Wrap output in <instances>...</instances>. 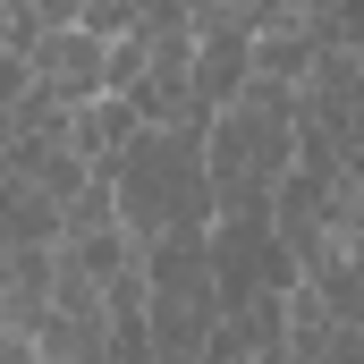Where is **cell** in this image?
Instances as JSON below:
<instances>
[{
    "label": "cell",
    "instance_id": "1",
    "mask_svg": "<svg viewBox=\"0 0 364 364\" xmlns=\"http://www.w3.org/2000/svg\"><path fill=\"white\" fill-rule=\"evenodd\" d=\"M296 170V85L246 77L229 110L203 119V178L212 212H272L279 178Z\"/></svg>",
    "mask_w": 364,
    "mask_h": 364
},
{
    "label": "cell",
    "instance_id": "2",
    "mask_svg": "<svg viewBox=\"0 0 364 364\" xmlns=\"http://www.w3.org/2000/svg\"><path fill=\"white\" fill-rule=\"evenodd\" d=\"M110 195H119V229L170 237V229H212V178H203V127H144L119 161H110Z\"/></svg>",
    "mask_w": 364,
    "mask_h": 364
},
{
    "label": "cell",
    "instance_id": "3",
    "mask_svg": "<svg viewBox=\"0 0 364 364\" xmlns=\"http://www.w3.org/2000/svg\"><path fill=\"white\" fill-rule=\"evenodd\" d=\"M296 279L305 272L288 263L272 212H212V296H220V314H237L255 296H288Z\"/></svg>",
    "mask_w": 364,
    "mask_h": 364
},
{
    "label": "cell",
    "instance_id": "4",
    "mask_svg": "<svg viewBox=\"0 0 364 364\" xmlns=\"http://www.w3.org/2000/svg\"><path fill=\"white\" fill-rule=\"evenodd\" d=\"M26 68L60 93L68 110H85V102H102V93H110V43H102V34H85V26H51V34L34 43V60H26Z\"/></svg>",
    "mask_w": 364,
    "mask_h": 364
},
{
    "label": "cell",
    "instance_id": "5",
    "mask_svg": "<svg viewBox=\"0 0 364 364\" xmlns=\"http://www.w3.org/2000/svg\"><path fill=\"white\" fill-rule=\"evenodd\" d=\"M136 136H144V119H136L127 93H102V102H85V110L68 119V144H77V161H85L93 178H110V161H119Z\"/></svg>",
    "mask_w": 364,
    "mask_h": 364
},
{
    "label": "cell",
    "instance_id": "6",
    "mask_svg": "<svg viewBox=\"0 0 364 364\" xmlns=\"http://www.w3.org/2000/svg\"><path fill=\"white\" fill-rule=\"evenodd\" d=\"M0 246H60V203L17 170H0Z\"/></svg>",
    "mask_w": 364,
    "mask_h": 364
},
{
    "label": "cell",
    "instance_id": "7",
    "mask_svg": "<svg viewBox=\"0 0 364 364\" xmlns=\"http://www.w3.org/2000/svg\"><path fill=\"white\" fill-rule=\"evenodd\" d=\"M314 364H364V331H356V322H339V331L322 339V356H314Z\"/></svg>",
    "mask_w": 364,
    "mask_h": 364
},
{
    "label": "cell",
    "instance_id": "8",
    "mask_svg": "<svg viewBox=\"0 0 364 364\" xmlns=\"http://www.w3.org/2000/svg\"><path fill=\"white\" fill-rule=\"evenodd\" d=\"M229 9H237L246 26H272V17H288V9H296V0H229Z\"/></svg>",
    "mask_w": 364,
    "mask_h": 364
},
{
    "label": "cell",
    "instance_id": "9",
    "mask_svg": "<svg viewBox=\"0 0 364 364\" xmlns=\"http://www.w3.org/2000/svg\"><path fill=\"white\" fill-rule=\"evenodd\" d=\"M9 9H43V0H9Z\"/></svg>",
    "mask_w": 364,
    "mask_h": 364
}]
</instances>
